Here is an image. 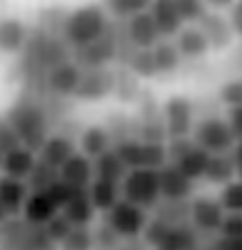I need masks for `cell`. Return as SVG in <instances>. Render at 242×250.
<instances>
[{"label":"cell","mask_w":242,"mask_h":250,"mask_svg":"<svg viewBox=\"0 0 242 250\" xmlns=\"http://www.w3.org/2000/svg\"><path fill=\"white\" fill-rule=\"evenodd\" d=\"M70 47L62 41V36L49 34L41 28L30 30L28 41L22 49V58L17 62V77L22 79L28 93L36 98H45V79L55 66L70 60Z\"/></svg>","instance_id":"1"},{"label":"cell","mask_w":242,"mask_h":250,"mask_svg":"<svg viewBox=\"0 0 242 250\" xmlns=\"http://www.w3.org/2000/svg\"><path fill=\"white\" fill-rule=\"evenodd\" d=\"M4 119H7L11 129L15 132L20 145L30 148L32 153H39L43 142L49 138L51 119L47 115L45 104H43L41 98H36L28 91H23L22 96L9 106Z\"/></svg>","instance_id":"2"},{"label":"cell","mask_w":242,"mask_h":250,"mask_svg":"<svg viewBox=\"0 0 242 250\" xmlns=\"http://www.w3.org/2000/svg\"><path fill=\"white\" fill-rule=\"evenodd\" d=\"M109 28L110 26L107 13H104L100 4H83V7L66 13L60 36L72 51V49L85 47L89 42L98 41L100 36L109 32Z\"/></svg>","instance_id":"3"},{"label":"cell","mask_w":242,"mask_h":250,"mask_svg":"<svg viewBox=\"0 0 242 250\" xmlns=\"http://www.w3.org/2000/svg\"><path fill=\"white\" fill-rule=\"evenodd\" d=\"M0 250H58V244L49 240L45 227L9 216L0 223Z\"/></svg>","instance_id":"4"},{"label":"cell","mask_w":242,"mask_h":250,"mask_svg":"<svg viewBox=\"0 0 242 250\" xmlns=\"http://www.w3.org/2000/svg\"><path fill=\"white\" fill-rule=\"evenodd\" d=\"M145 244L153 250H200V237L191 225H168L159 218L147 221Z\"/></svg>","instance_id":"5"},{"label":"cell","mask_w":242,"mask_h":250,"mask_svg":"<svg viewBox=\"0 0 242 250\" xmlns=\"http://www.w3.org/2000/svg\"><path fill=\"white\" fill-rule=\"evenodd\" d=\"M113 151L117 153V157L123 161V166L128 170H138V167L161 170L168 164L166 145H161V142H145V140L134 138V136L115 142Z\"/></svg>","instance_id":"6"},{"label":"cell","mask_w":242,"mask_h":250,"mask_svg":"<svg viewBox=\"0 0 242 250\" xmlns=\"http://www.w3.org/2000/svg\"><path fill=\"white\" fill-rule=\"evenodd\" d=\"M121 193L126 202L138 206L142 210L155 208L161 199L157 170H147V167L128 170L126 178L121 180Z\"/></svg>","instance_id":"7"},{"label":"cell","mask_w":242,"mask_h":250,"mask_svg":"<svg viewBox=\"0 0 242 250\" xmlns=\"http://www.w3.org/2000/svg\"><path fill=\"white\" fill-rule=\"evenodd\" d=\"M194 145L202 151H206L208 155H223L234 148L236 138L227 121H223L219 117H208L196 125Z\"/></svg>","instance_id":"8"},{"label":"cell","mask_w":242,"mask_h":250,"mask_svg":"<svg viewBox=\"0 0 242 250\" xmlns=\"http://www.w3.org/2000/svg\"><path fill=\"white\" fill-rule=\"evenodd\" d=\"M113 233L119 240H136L142 235V231L147 227V212L138 208V206L119 199L113 208L107 212V221Z\"/></svg>","instance_id":"9"},{"label":"cell","mask_w":242,"mask_h":250,"mask_svg":"<svg viewBox=\"0 0 242 250\" xmlns=\"http://www.w3.org/2000/svg\"><path fill=\"white\" fill-rule=\"evenodd\" d=\"M161 121H164L166 136L170 140L187 138L194 129V104L181 96L166 100L164 108H161Z\"/></svg>","instance_id":"10"},{"label":"cell","mask_w":242,"mask_h":250,"mask_svg":"<svg viewBox=\"0 0 242 250\" xmlns=\"http://www.w3.org/2000/svg\"><path fill=\"white\" fill-rule=\"evenodd\" d=\"M115 58H117V34L110 28H109V32L100 36L98 41L89 42V45H85V47L72 49V53H70V60L79 68H85V70L104 68Z\"/></svg>","instance_id":"11"},{"label":"cell","mask_w":242,"mask_h":250,"mask_svg":"<svg viewBox=\"0 0 242 250\" xmlns=\"http://www.w3.org/2000/svg\"><path fill=\"white\" fill-rule=\"evenodd\" d=\"M115 87V72L107 70V68H91V70H83L79 79V85L72 96L83 100V102H96V100L107 98L113 93Z\"/></svg>","instance_id":"12"},{"label":"cell","mask_w":242,"mask_h":250,"mask_svg":"<svg viewBox=\"0 0 242 250\" xmlns=\"http://www.w3.org/2000/svg\"><path fill=\"white\" fill-rule=\"evenodd\" d=\"M225 210L213 197H196L189 202V221L198 233H215L221 227Z\"/></svg>","instance_id":"13"},{"label":"cell","mask_w":242,"mask_h":250,"mask_svg":"<svg viewBox=\"0 0 242 250\" xmlns=\"http://www.w3.org/2000/svg\"><path fill=\"white\" fill-rule=\"evenodd\" d=\"M159 176V197L164 202H187L194 193V183L185 178L172 164H166L157 170Z\"/></svg>","instance_id":"14"},{"label":"cell","mask_w":242,"mask_h":250,"mask_svg":"<svg viewBox=\"0 0 242 250\" xmlns=\"http://www.w3.org/2000/svg\"><path fill=\"white\" fill-rule=\"evenodd\" d=\"M81 68L74 64L72 60L64 62V64L55 66L51 72L47 74L45 79V89L49 96H55V98H68L72 96L74 89L79 85V79H81Z\"/></svg>","instance_id":"15"},{"label":"cell","mask_w":242,"mask_h":250,"mask_svg":"<svg viewBox=\"0 0 242 250\" xmlns=\"http://www.w3.org/2000/svg\"><path fill=\"white\" fill-rule=\"evenodd\" d=\"M126 36L134 45V49H153L161 39L151 15H149V11L130 17L128 26H126Z\"/></svg>","instance_id":"16"},{"label":"cell","mask_w":242,"mask_h":250,"mask_svg":"<svg viewBox=\"0 0 242 250\" xmlns=\"http://www.w3.org/2000/svg\"><path fill=\"white\" fill-rule=\"evenodd\" d=\"M60 180L70 185L72 189H88L94 180V161L85 157L83 153H74L60 167Z\"/></svg>","instance_id":"17"},{"label":"cell","mask_w":242,"mask_h":250,"mask_svg":"<svg viewBox=\"0 0 242 250\" xmlns=\"http://www.w3.org/2000/svg\"><path fill=\"white\" fill-rule=\"evenodd\" d=\"M74 153H77L74 151V140L70 136L55 134V136H49V138L43 142V146L39 148V159L43 164L51 166L60 172V167L64 166Z\"/></svg>","instance_id":"18"},{"label":"cell","mask_w":242,"mask_h":250,"mask_svg":"<svg viewBox=\"0 0 242 250\" xmlns=\"http://www.w3.org/2000/svg\"><path fill=\"white\" fill-rule=\"evenodd\" d=\"M30 28L17 17H0V53H22Z\"/></svg>","instance_id":"19"},{"label":"cell","mask_w":242,"mask_h":250,"mask_svg":"<svg viewBox=\"0 0 242 250\" xmlns=\"http://www.w3.org/2000/svg\"><path fill=\"white\" fill-rule=\"evenodd\" d=\"M58 212L60 210L55 208V204L49 199L45 191H30L26 204L22 208V214H23L22 218L32 225H39V227H45Z\"/></svg>","instance_id":"20"},{"label":"cell","mask_w":242,"mask_h":250,"mask_svg":"<svg viewBox=\"0 0 242 250\" xmlns=\"http://www.w3.org/2000/svg\"><path fill=\"white\" fill-rule=\"evenodd\" d=\"M36 164V155L26 146H17L13 151L4 153L0 161V172L2 176L15 178V180H26Z\"/></svg>","instance_id":"21"},{"label":"cell","mask_w":242,"mask_h":250,"mask_svg":"<svg viewBox=\"0 0 242 250\" xmlns=\"http://www.w3.org/2000/svg\"><path fill=\"white\" fill-rule=\"evenodd\" d=\"M30 195L26 180H15L9 176H0V206L4 208L7 216L22 214V208Z\"/></svg>","instance_id":"22"},{"label":"cell","mask_w":242,"mask_h":250,"mask_svg":"<svg viewBox=\"0 0 242 250\" xmlns=\"http://www.w3.org/2000/svg\"><path fill=\"white\" fill-rule=\"evenodd\" d=\"M151 20L157 28L159 36H172L183 26V20L176 11L175 0H153L151 2Z\"/></svg>","instance_id":"23"},{"label":"cell","mask_w":242,"mask_h":250,"mask_svg":"<svg viewBox=\"0 0 242 250\" xmlns=\"http://www.w3.org/2000/svg\"><path fill=\"white\" fill-rule=\"evenodd\" d=\"M200 32L208 41V47H215V49L227 47V42L232 41V26H229L227 20H223L217 13H206L202 17Z\"/></svg>","instance_id":"24"},{"label":"cell","mask_w":242,"mask_h":250,"mask_svg":"<svg viewBox=\"0 0 242 250\" xmlns=\"http://www.w3.org/2000/svg\"><path fill=\"white\" fill-rule=\"evenodd\" d=\"M62 214L68 218V223L72 227H88V225L94 221V206L89 202V195H88V189H81L72 195V199L68 202L64 208H62Z\"/></svg>","instance_id":"25"},{"label":"cell","mask_w":242,"mask_h":250,"mask_svg":"<svg viewBox=\"0 0 242 250\" xmlns=\"http://www.w3.org/2000/svg\"><path fill=\"white\" fill-rule=\"evenodd\" d=\"M208 159H210V155L206 151H202V148H198L196 145H191L181 157H176L175 161H172V166H175L185 178H189L191 183H194L196 178L204 176Z\"/></svg>","instance_id":"26"},{"label":"cell","mask_w":242,"mask_h":250,"mask_svg":"<svg viewBox=\"0 0 242 250\" xmlns=\"http://www.w3.org/2000/svg\"><path fill=\"white\" fill-rule=\"evenodd\" d=\"M128 174V167L123 166V161L117 157L113 148H109L107 153H102L100 157L94 159V178L109 180V183L119 185Z\"/></svg>","instance_id":"27"},{"label":"cell","mask_w":242,"mask_h":250,"mask_svg":"<svg viewBox=\"0 0 242 250\" xmlns=\"http://www.w3.org/2000/svg\"><path fill=\"white\" fill-rule=\"evenodd\" d=\"M88 195H89V202L94 206V210H100V212H109L121 199L119 185L109 183V180H100V178L91 180V185L88 187Z\"/></svg>","instance_id":"28"},{"label":"cell","mask_w":242,"mask_h":250,"mask_svg":"<svg viewBox=\"0 0 242 250\" xmlns=\"http://www.w3.org/2000/svg\"><path fill=\"white\" fill-rule=\"evenodd\" d=\"M79 142H81V151H83L85 157L96 159L110 148V132L104 129L102 125H89L88 129H83Z\"/></svg>","instance_id":"29"},{"label":"cell","mask_w":242,"mask_h":250,"mask_svg":"<svg viewBox=\"0 0 242 250\" xmlns=\"http://www.w3.org/2000/svg\"><path fill=\"white\" fill-rule=\"evenodd\" d=\"M176 49L183 58H202L210 47L204 34L200 32V28H185L178 32Z\"/></svg>","instance_id":"30"},{"label":"cell","mask_w":242,"mask_h":250,"mask_svg":"<svg viewBox=\"0 0 242 250\" xmlns=\"http://www.w3.org/2000/svg\"><path fill=\"white\" fill-rule=\"evenodd\" d=\"M234 174H236V167H234L232 155H227V153L210 155L206 172H204L206 180H210V183H217V185H227V183H232Z\"/></svg>","instance_id":"31"},{"label":"cell","mask_w":242,"mask_h":250,"mask_svg":"<svg viewBox=\"0 0 242 250\" xmlns=\"http://www.w3.org/2000/svg\"><path fill=\"white\" fill-rule=\"evenodd\" d=\"M153 62H155V70L157 72H175L178 64H181V53H178L176 45L172 42H157L153 49Z\"/></svg>","instance_id":"32"},{"label":"cell","mask_w":242,"mask_h":250,"mask_svg":"<svg viewBox=\"0 0 242 250\" xmlns=\"http://www.w3.org/2000/svg\"><path fill=\"white\" fill-rule=\"evenodd\" d=\"M151 2L153 0H102L104 9L119 20H130L138 13H145Z\"/></svg>","instance_id":"33"},{"label":"cell","mask_w":242,"mask_h":250,"mask_svg":"<svg viewBox=\"0 0 242 250\" xmlns=\"http://www.w3.org/2000/svg\"><path fill=\"white\" fill-rule=\"evenodd\" d=\"M58 178H60V172L55 170V167L43 164L41 159H36L32 172H30V176L26 178V185L30 191H47Z\"/></svg>","instance_id":"34"},{"label":"cell","mask_w":242,"mask_h":250,"mask_svg":"<svg viewBox=\"0 0 242 250\" xmlns=\"http://www.w3.org/2000/svg\"><path fill=\"white\" fill-rule=\"evenodd\" d=\"M58 250H94V233L89 227H72L70 233L58 244Z\"/></svg>","instance_id":"35"},{"label":"cell","mask_w":242,"mask_h":250,"mask_svg":"<svg viewBox=\"0 0 242 250\" xmlns=\"http://www.w3.org/2000/svg\"><path fill=\"white\" fill-rule=\"evenodd\" d=\"M155 218L168 225H183L189 218V204L187 202H164L157 208Z\"/></svg>","instance_id":"36"},{"label":"cell","mask_w":242,"mask_h":250,"mask_svg":"<svg viewBox=\"0 0 242 250\" xmlns=\"http://www.w3.org/2000/svg\"><path fill=\"white\" fill-rule=\"evenodd\" d=\"M128 66H130V70L134 74H138V77H153V74H157L151 49H136L134 55L128 60Z\"/></svg>","instance_id":"37"},{"label":"cell","mask_w":242,"mask_h":250,"mask_svg":"<svg viewBox=\"0 0 242 250\" xmlns=\"http://www.w3.org/2000/svg\"><path fill=\"white\" fill-rule=\"evenodd\" d=\"M219 204L225 212H242V180H232L225 185Z\"/></svg>","instance_id":"38"},{"label":"cell","mask_w":242,"mask_h":250,"mask_svg":"<svg viewBox=\"0 0 242 250\" xmlns=\"http://www.w3.org/2000/svg\"><path fill=\"white\" fill-rule=\"evenodd\" d=\"M113 93H117L121 100H134L138 93V81L130 70H121L115 74V87Z\"/></svg>","instance_id":"39"},{"label":"cell","mask_w":242,"mask_h":250,"mask_svg":"<svg viewBox=\"0 0 242 250\" xmlns=\"http://www.w3.org/2000/svg\"><path fill=\"white\" fill-rule=\"evenodd\" d=\"M175 4L183 21H200L208 13L204 0H175Z\"/></svg>","instance_id":"40"},{"label":"cell","mask_w":242,"mask_h":250,"mask_svg":"<svg viewBox=\"0 0 242 250\" xmlns=\"http://www.w3.org/2000/svg\"><path fill=\"white\" fill-rule=\"evenodd\" d=\"M70 231H72V225L68 223V218L62 214V212H58V214L45 225V233L49 235V240H51L53 244H60Z\"/></svg>","instance_id":"41"},{"label":"cell","mask_w":242,"mask_h":250,"mask_svg":"<svg viewBox=\"0 0 242 250\" xmlns=\"http://www.w3.org/2000/svg\"><path fill=\"white\" fill-rule=\"evenodd\" d=\"M77 191H81V189H72L70 185L62 183V180L58 178V180H55V183H53L51 187H49V189H47L45 193L49 195V199H51V202L55 204V208L62 210V208H64V206L72 199V195H74Z\"/></svg>","instance_id":"42"},{"label":"cell","mask_w":242,"mask_h":250,"mask_svg":"<svg viewBox=\"0 0 242 250\" xmlns=\"http://www.w3.org/2000/svg\"><path fill=\"white\" fill-rule=\"evenodd\" d=\"M219 233L229 240H242V212H227L221 221Z\"/></svg>","instance_id":"43"},{"label":"cell","mask_w":242,"mask_h":250,"mask_svg":"<svg viewBox=\"0 0 242 250\" xmlns=\"http://www.w3.org/2000/svg\"><path fill=\"white\" fill-rule=\"evenodd\" d=\"M17 146H22V145H20V140H17L15 132L11 129L7 119L0 117V153L4 155V153L13 151V148H17Z\"/></svg>","instance_id":"44"},{"label":"cell","mask_w":242,"mask_h":250,"mask_svg":"<svg viewBox=\"0 0 242 250\" xmlns=\"http://www.w3.org/2000/svg\"><path fill=\"white\" fill-rule=\"evenodd\" d=\"M229 129H232L234 138L236 140H242V104L240 106H232L229 108Z\"/></svg>","instance_id":"45"},{"label":"cell","mask_w":242,"mask_h":250,"mask_svg":"<svg viewBox=\"0 0 242 250\" xmlns=\"http://www.w3.org/2000/svg\"><path fill=\"white\" fill-rule=\"evenodd\" d=\"M229 26H232V32L242 36V0L232 7V15H229Z\"/></svg>","instance_id":"46"},{"label":"cell","mask_w":242,"mask_h":250,"mask_svg":"<svg viewBox=\"0 0 242 250\" xmlns=\"http://www.w3.org/2000/svg\"><path fill=\"white\" fill-rule=\"evenodd\" d=\"M232 161H234V167H236V172L240 174V178H242V140H236V145L232 148Z\"/></svg>","instance_id":"47"},{"label":"cell","mask_w":242,"mask_h":250,"mask_svg":"<svg viewBox=\"0 0 242 250\" xmlns=\"http://www.w3.org/2000/svg\"><path fill=\"white\" fill-rule=\"evenodd\" d=\"M115 250H147V244L140 242L138 237L136 240H123Z\"/></svg>","instance_id":"48"},{"label":"cell","mask_w":242,"mask_h":250,"mask_svg":"<svg viewBox=\"0 0 242 250\" xmlns=\"http://www.w3.org/2000/svg\"><path fill=\"white\" fill-rule=\"evenodd\" d=\"M7 212H4V208H2V206H0V223H4V221H7Z\"/></svg>","instance_id":"49"},{"label":"cell","mask_w":242,"mask_h":250,"mask_svg":"<svg viewBox=\"0 0 242 250\" xmlns=\"http://www.w3.org/2000/svg\"><path fill=\"white\" fill-rule=\"evenodd\" d=\"M210 2H215V4H229L232 0H210Z\"/></svg>","instance_id":"50"},{"label":"cell","mask_w":242,"mask_h":250,"mask_svg":"<svg viewBox=\"0 0 242 250\" xmlns=\"http://www.w3.org/2000/svg\"><path fill=\"white\" fill-rule=\"evenodd\" d=\"M0 161H2V153H0Z\"/></svg>","instance_id":"51"}]
</instances>
